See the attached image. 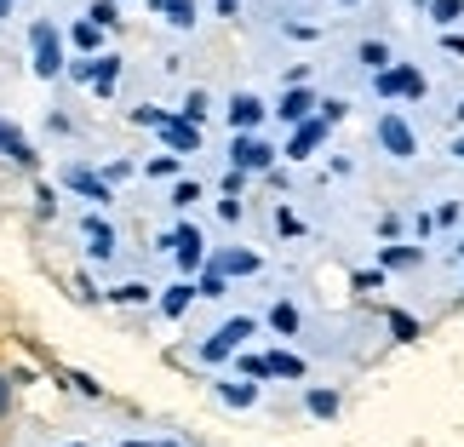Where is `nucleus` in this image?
I'll use <instances>...</instances> for the list:
<instances>
[{
    "label": "nucleus",
    "mask_w": 464,
    "mask_h": 447,
    "mask_svg": "<svg viewBox=\"0 0 464 447\" xmlns=\"http://www.w3.org/2000/svg\"><path fill=\"white\" fill-rule=\"evenodd\" d=\"M29 46H34V75H41V81H58L63 75V46H58V29H52L46 17L29 29Z\"/></svg>",
    "instance_id": "1"
},
{
    "label": "nucleus",
    "mask_w": 464,
    "mask_h": 447,
    "mask_svg": "<svg viewBox=\"0 0 464 447\" xmlns=\"http://www.w3.org/2000/svg\"><path fill=\"white\" fill-rule=\"evenodd\" d=\"M253 333H258V321H253V316H236V321H224V327H218V333H212L207 345H201V362H224V355H236V350H241Z\"/></svg>",
    "instance_id": "2"
},
{
    "label": "nucleus",
    "mask_w": 464,
    "mask_h": 447,
    "mask_svg": "<svg viewBox=\"0 0 464 447\" xmlns=\"http://www.w3.org/2000/svg\"><path fill=\"white\" fill-rule=\"evenodd\" d=\"M69 75H75V81H92L98 92L110 98L115 86H121V58H92V52H86L81 63H69Z\"/></svg>",
    "instance_id": "3"
},
{
    "label": "nucleus",
    "mask_w": 464,
    "mask_h": 447,
    "mask_svg": "<svg viewBox=\"0 0 464 447\" xmlns=\"http://www.w3.org/2000/svg\"><path fill=\"white\" fill-rule=\"evenodd\" d=\"M379 144H384L390 155H396V160H413V155H419V138H413V127H407V121H401L396 110H390V115L379 121Z\"/></svg>",
    "instance_id": "4"
},
{
    "label": "nucleus",
    "mask_w": 464,
    "mask_h": 447,
    "mask_svg": "<svg viewBox=\"0 0 464 447\" xmlns=\"http://www.w3.org/2000/svg\"><path fill=\"white\" fill-rule=\"evenodd\" d=\"M372 86H379V98H424V75H419V69H379V81H372Z\"/></svg>",
    "instance_id": "5"
},
{
    "label": "nucleus",
    "mask_w": 464,
    "mask_h": 447,
    "mask_svg": "<svg viewBox=\"0 0 464 447\" xmlns=\"http://www.w3.org/2000/svg\"><path fill=\"white\" fill-rule=\"evenodd\" d=\"M229 160H236L241 172H270L276 150L264 144V138H253V132H236V150H229Z\"/></svg>",
    "instance_id": "6"
},
{
    "label": "nucleus",
    "mask_w": 464,
    "mask_h": 447,
    "mask_svg": "<svg viewBox=\"0 0 464 447\" xmlns=\"http://www.w3.org/2000/svg\"><path fill=\"white\" fill-rule=\"evenodd\" d=\"M155 132L167 138V144H172L178 155L201 150V127H195V121H184V115H160V121H155Z\"/></svg>",
    "instance_id": "7"
},
{
    "label": "nucleus",
    "mask_w": 464,
    "mask_h": 447,
    "mask_svg": "<svg viewBox=\"0 0 464 447\" xmlns=\"http://www.w3.org/2000/svg\"><path fill=\"white\" fill-rule=\"evenodd\" d=\"M160 247H172V253H178V264H184V270H201V253H207V241H201V229H172V236L167 241H160Z\"/></svg>",
    "instance_id": "8"
},
{
    "label": "nucleus",
    "mask_w": 464,
    "mask_h": 447,
    "mask_svg": "<svg viewBox=\"0 0 464 447\" xmlns=\"http://www.w3.org/2000/svg\"><path fill=\"white\" fill-rule=\"evenodd\" d=\"M321 144H327V121L315 115V121H298V127H293L287 155H293V160H304V155H310V150H321Z\"/></svg>",
    "instance_id": "9"
},
{
    "label": "nucleus",
    "mask_w": 464,
    "mask_h": 447,
    "mask_svg": "<svg viewBox=\"0 0 464 447\" xmlns=\"http://www.w3.org/2000/svg\"><path fill=\"white\" fill-rule=\"evenodd\" d=\"M258 121H264V98H253V92L229 98V127H236V132H253Z\"/></svg>",
    "instance_id": "10"
},
{
    "label": "nucleus",
    "mask_w": 464,
    "mask_h": 447,
    "mask_svg": "<svg viewBox=\"0 0 464 447\" xmlns=\"http://www.w3.org/2000/svg\"><path fill=\"white\" fill-rule=\"evenodd\" d=\"M212 270H224V276H258V253H246V247H224V253H212Z\"/></svg>",
    "instance_id": "11"
},
{
    "label": "nucleus",
    "mask_w": 464,
    "mask_h": 447,
    "mask_svg": "<svg viewBox=\"0 0 464 447\" xmlns=\"http://www.w3.org/2000/svg\"><path fill=\"white\" fill-rule=\"evenodd\" d=\"M310 110H315V98L304 92V86H287V98H281V121H287V127H298V121H310Z\"/></svg>",
    "instance_id": "12"
},
{
    "label": "nucleus",
    "mask_w": 464,
    "mask_h": 447,
    "mask_svg": "<svg viewBox=\"0 0 464 447\" xmlns=\"http://www.w3.org/2000/svg\"><path fill=\"white\" fill-rule=\"evenodd\" d=\"M86 241H92V247H86V253H92V258H115V229L103 224L98 212H92V219H86Z\"/></svg>",
    "instance_id": "13"
},
{
    "label": "nucleus",
    "mask_w": 464,
    "mask_h": 447,
    "mask_svg": "<svg viewBox=\"0 0 464 447\" xmlns=\"http://www.w3.org/2000/svg\"><path fill=\"white\" fill-rule=\"evenodd\" d=\"M150 12H160L172 29H189L195 24V0H150Z\"/></svg>",
    "instance_id": "14"
},
{
    "label": "nucleus",
    "mask_w": 464,
    "mask_h": 447,
    "mask_svg": "<svg viewBox=\"0 0 464 447\" xmlns=\"http://www.w3.org/2000/svg\"><path fill=\"white\" fill-rule=\"evenodd\" d=\"M0 150H6L17 167H34V150H29V138L17 132V127H0Z\"/></svg>",
    "instance_id": "15"
},
{
    "label": "nucleus",
    "mask_w": 464,
    "mask_h": 447,
    "mask_svg": "<svg viewBox=\"0 0 464 447\" xmlns=\"http://www.w3.org/2000/svg\"><path fill=\"white\" fill-rule=\"evenodd\" d=\"M63 184L69 189H81V195H92V201H110V184H103V178H92V172H63Z\"/></svg>",
    "instance_id": "16"
},
{
    "label": "nucleus",
    "mask_w": 464,
    "mask_h": 447,
    "mask_svg": "<svg viewBox=\"0 0 464 447\" xmlns=\"http://www.w3.org/2000/svg\"><path fill=\"white\" fill-rule=\"evenodd\" d=\"M189 298H195V287H189V281H178V287H167L160 310H167V316H184V310H189Z\"/></svg>",
    "instance_id": "17"
},
{
    "label": "nucleus",
    "mask_w": 464,
    "mask_h": 447,
    "mask_svg": "<svg viewBox=\"0 0 464 447\" xmlns=\"http://www.w3.org/2000/svg\"><path fill=\"white\" fill-rule=\"evenodd\" d=\"M270 379H304V362H298V355H270Z\"/></svg>",
    "instance_id": "18"
},
{
    "label": "nucleus",
    "mask_w": 464,
    "mask_h": 447,
    "mask_svg": "<svg viewBox=\"0 0 464 447\" xmlns=\"http://www.w3.org/2000/svg\"><path fill=\"white\" fill-rule=\"evenodd\" d=\"M86 17H92L98 29H115L121 24V0H92V12H86Z\"/></svg>",
    "instance_id": "19"
},
{
    "label": "nucleus",
    "mask_w": 464,
    "mask_h": 447,
    "mask_svg": "<svg viewBox=\"0 0 464 447\" xmlns=\"http://www.w3.org/2000/svg\"><path fill=\"white\" fill-rule=\"evenodd\" d=\"M419 247H384V270H413Z\"/></svg>",
    "instance_id": "20"
},
{
    "label": "nucleus",
    "mask_w": 464,
    "mask_h": 447,
    "mask_svg": "<svg viewBox=\"0 0 464 447\" xmlns=\"http://www.w3.org/2000/svg\"><path fill=\"white\" fill-rule=\"evenodd\" d=\"M362 63L372 69V75H379V69H390V46H384V41H362Z\"/></svg>",
    "instance_id": "21"
},
{
    "label": "nucleus",
    "mask_w": 464,
    "mask_h": 447,
    "mask_svg": "<svg viewBox=\"0 0 464 447\" xmlns=\"http://www.w3.org/2000/svg\"><path fill=\"white\" fill-rule=\"evenodd\" d=\"M224 402L229 407H253L258 402V384H224Z\"/></svg>",
    "instance_id": "22"
},
{
    "label": "nucleus",
    "mask_w": 464,
    "mask_h": 447,
    "mask_svg": "<svg viewBox=\"0 0 464 447\" xmlns=\"http://www.w3.org/2000/svg\"><path fill=\"white\" fill-rule=\"evenodd\" d=\"M310 413L315 419H333L338 413V396H333V390H310Z\"/></svg>",
    "instance_id": "23"
},
{
    "label": "nucleus",
    "mask_w": 464,
    "mask_h": 447,
    "mask_svg": "<svg viewBox=\"0 0 464 447\" xmlns=\"http://www.w3.org/2000/svg\"><path fill=\"white\" fill-rule=\"evenodd\" d=\"M430 17H436L441 29H448L453 17H464V0H430Z\"/></svg>",
    "instance_id": "24"
},
{
    "label": "nucleus",
    "mask_w": 464,
    "mask_h": 447,
    "mask_svg": "<svg viewBox=\"0 0 464 447\" xmlns=\"http://www.w3.org/2000/svg\"><path fill=\"white\" fill-rule=\"evenodd\" d=\"M69 34H75V46H81V52H98V34H103V29L92 24V17H86V24H75Z\"/></svg>",
    "instance_id": "25"
},
{
    "label": "nucleus",
    "mask_w": 464,
    "mask_h": 447,
    "mask_svg": "<svg viewBox=\"0 0 464 447\" xmlns=\"http://www.w3.org/2000/svg\"><path fill=\"white\" fill-rule=\"evenodd\" d=\"M390 333H396V338H419V321L407 310H390Z\"/></svg>",
    "instance_id": "26"
},
{
    "label": "nucleus",
    "mask_w": 464,
    "mask_h": 447,
    "mask_svg": "<svg viewBox=\"0 0 464 447\" xmlns=\"http://www.w3.org/2000/svg\"><path fill=\"white\" fill-rule=\"evenodd\" d=\"M201 298H224V270H212L207 264V276H201V287H195Z\"/></svg>",
    "instance_id": "27"
},
{
    "label": "nucleus",
    "mask_w": 464,
    "mask_h": 447,
    "mask_svg": "<svg viewBox=\"0 0 464 447\" xmlns=\"http://www.w3.org/2000/svg\"><path fill=\"white\" fill-rule=\"evenodd\" d=\"M276 333H298V310H293V304H276Z\"/></svg>",
    "instance_id": "28"
},
{
    "label": "nucleus",
    "mask_w": 464,
    "mask_h": 447,
    "mask_svg": "<svg viewBox=\"0 0 464 447\" xmlns=\"http://www.w3.org/2000/svg\"><path fill=\"white\" fill-rule=\"evenodd\" d=\"M241 373L246 379H270V355H241Z\"/></svg>",
    "instance_id": "29"
},
{
    "label": "nucleus",
    "mask_w": 464,
    "mask_h": 447,
    "mask_svg": "<svg viewBox=\"0 0 464 447\" xmlns=\"http://www.w3.org/2000/svg\"><path fill=\"white\" fill-rule=\"evenodd\" d=\"M184 121H195V127L207 121V92H189V98H184Z\"/></svg>",
    "instance_id": "30"
},
{
    "label": "nucleus",
    "mask_w": 464,
    "mask_h": 447,
    "mask_svg": "<svg viewBox=\"0 0 464 447\" xmlns=\"http://www.w3.org/2000/svg\"><path fill=\"white\" fill-rule=\"evenodd\" d=\"M115 298H121V304H144L150 287H144V281H127V287H115Z\"/></svg>",
    "instance_id": "31"
},
{
    "label": "nucleus",
    "mask_w": 464,
    "mask_h": 447,
    "mask_svg": "<svg viewBox=\"0 0 464 447\" xmlns=\"http://www.w3.org/2000/svg\"><path fill=\"white\" fill-rule=\"evenodd\" d=\"M144 172H150V178H172V172H178V155H155Z\"/></svg>",
    "instance_id": "32"
},
{
    "label": "nucleus",
    "mask_w": 464,
    "mask_h": 447,
    "mask_svg": "<svg viewBox=\"0 0 464 447\" xmlns=\"http://www.w3.org/2000/svg\"><path fill=\"white\" fill-rule=\"evenodd\" d=\"M315 110H321V121L333 127V121H344V110H350V103H344V98H327V103H315Z\"/></svg>",
    "instance_id": "33"
},
{
    "label": "nucleus",
    "mask_w": 464,
    "mask_h": 447,
    "mask_svg": "<svg viewBox=\"0 0 464 447\" xmlns=\"http://www.w3.org/2000/svg\"><path fill=\"white\" fill-rule=\"evenodd\" d=\"M195 201H201V189H195V184H178L172 189V207H195Z\"/></svg>",
    "instance_id": "34"
},
{
    "label": "nucleus",
    "mask_w": 464,
    "mask_h": 447,
    "mask_svg": "<svg viewBox=\"0 0 464 447\" xmlns=\"http://www.w3.org/2000/svg\"><path fill=\"white\" fill-rule=\"evenodd\" d=\"M6 407H12V379H0V419H6Z\"/></svg>",
    "instance_id": "35"
},
{
    "label": "nucleus",
    "mask_w": 464,
    "mask_h": 447,
    "mask_svg": "<svg viewBox=\"0 0 464 447\" xmlns=\"http://www.w3.org/2000/svg\"><path fill=\"white\" fill-rule=\"evenodd\" d=\"M218 12H224V17H236V12H241V0H218Z\"/></svg>",
    "instance_id": "36"
},
{
    "label": "nucleus",
    "mask_w": 464,
    "mask_h": 447,
    "mask_svg": "<svg viewBox=\"0 0 464 447\" xmlns=\"http://www.w3.org/2000/svg\"><path fill=\"white\" fill-rule=\"evenodd\" d=\"M448 52H459V58H464V34H448Z\"/></svg>",
    "instance_id": "37"
},
{
    "label": "nucleus",
    "mask_w": 464,
    "mask_h": 447,
    "mask_svg": "<svg viewBox=\"0 0 464 447\" xmlns=\"http://www.w3.org/2000/svg\"><path fill=\"white\" fill-rule=\"evenodd\" d=\"M453 155H459V160H464V138H459V144H453Z\"/></svg>",
    "instance_id": "38"
},
{
    "label": "nucleus",
    "mask_w": 464,
    "mask_h": 447,
    "mask_svg": "<svg viewBox=\"0 0 464 447\" xmlns=\"http://www.w3.org/2000/svg\"><path fill=\"white\" fill-rule=\"evenodd\" d=\"M6 12H12V0H0V17H6Z\"/></svg>",
    "instance_id": "39"
},
{
    "label": "nucleus",
    "mask_w": 464,
    "mask_h": 447,
    "mask_svg": "<svg viewBox=\"0 0 464 447\" xmlns=\"http://www.w3.org/2000/svg\"><path fill=\"white\" fill-rule=\"evenodd\" d=\"M344 6H355V0H344Z\"/></svg>",
    "instance_id": "40"
},
{
    "label": "nucleus",
    "mask_w": 464,
    "mask_h": 447,
    "mask_svg": "<svg viewBox=\"0 0 464 447\" xmlns=\"http://www.w3.org/2000/svg\"><path fill=\"white\" fill-rule=\"evenodd\" d=\"M459 253H464V247H459Z\"/></svg>",
    "instance_id": "41"
}]
</instances>
